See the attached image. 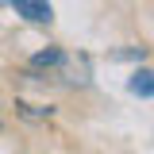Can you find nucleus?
<instances>
[{
    "label": "nucleus",
    "mask_w": 154,
    "mask_h": 154,
    "mask_svg": "<svg viewBox=\"0 0 154 154\" xmlns=\"http://www.w3.org/2000/svg\"><path fill=\"white\" fill-rule=\"evenodd\" d=\"M12 8H16V16H23L27 23H50V19H54L50 0H12Z\"/></svg>",
    "instance_id": "nucleus-1"
},
{
    "label": "nucleus",
    "mask_w": 154,
    "mask_h": 154,
    "mask_svg": "<svg viewBox=\"0 0 154 154\" xmlns=\"http://www.w3.org/2000/svg\"><path fill=\"white\" fill-rule=\"evenodd\" d=\"M19 112L27 116V119H46V116H50V108H35V104H19Z\"/></svg>",
    "instance_id": "nucleus-5"
},
{
    "label": "nucleus",
    "mask_w": 154,
    "mask_h": 154,
    "mask_svg": "<svg viewBox=\"0 0 154 154\" xmlns=\"http://www.w3.org/2000/svg\"><path fill=\"white\" fill-rule=\"evenodd\" d=\"M62 50H58V46H46V50H38L35 58H31V69H58V66H62Z\"/></svg>",
    "instance_id": "nucleus-4"
},
{
    "label": "nucleus",
    "mask_w": 154,
    "mask_h": 154,
    "mask_svg": "<svg viewBox=\"0 0 154 154\" xmlns=\"http://www.w3.org/2000/svg\"><path fill=\"white\" fill-rule=\"evenodd\" d=\"M4 4H12V0H0V8H4Z\"/></svg>",
    "instance_id": "nucleus-7"
},
{
    "label": "nucleus",
    "mask_w": 154,
    "mask_h": 154,
    "mask_svg": "<svg viewBox=\"0 0 154 154\" xmlns=\"http://www.w3.org/2000/svg\"><path fill=\"white\" fill-rule=\"evenodd\" d=\"M143 54H146L143 46H131V50H116L112 58H119V62H131V58H139V62H143Z\"/></svg>",
    "instance_id": "nucleus-6"
},
{
    "label": "nucleus",
    "mask_w": 154,
    "mask_h": 154,
    "mask_svg": "<svg viewBox=\"0 0 154 154\" xmlns=\"http://www.w3.org/2000/svg\"><path fill=\"white\" fill-rule=\"evenodd\" d=\"M127 93H135V96H154V73H150V69H135V73L127 77Z\"/></svg>",
    "instance_id": "nucleus-3"
},
{
    "label": "nucleus",
    "mask_w": 154,
    "mask_h": 154,
    "mask_svg": "<svg viewBox=\"0 0 154 154\" xmlns=\"http://www.w3.org/2000/svg\"><path fill=\"white\" fill-rule=\"evenodd\" d=\"M58 69H62V77H66V81H69V85H89V58L81 54V58H62V66H58Z\"/></svg>",
    "instance_id": "nucleus-2"
}]
</instances>
